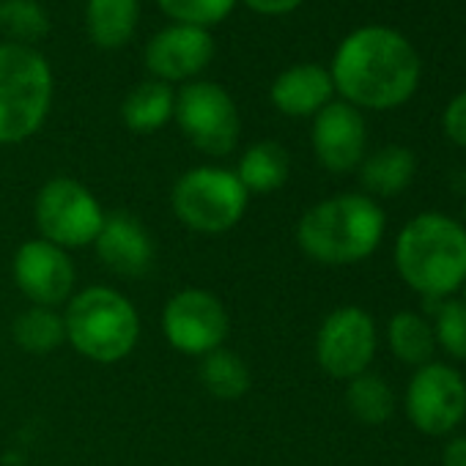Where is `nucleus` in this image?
I'll use <instances>...</instances> for the list:
<instances>
[{
	"label": "nucleus",
	"mask_w": 466,
	"mask_h": 466,
	"mask_svg": "<svg viewBox=\"0 0 466 466\" xmlns=\"http://www.w3.org/2000/svg\"><path fill=\"white\" fill-rule=\"evenodd\" d=\"M441 466H466V433L452 436L441 450Z\"/></svg>",
	"instance_id": "c756f323"
},
{
	"label": "nucleus",
	"mask_w": 466,
	"mask_h": 466,
	"mask_svg": "<svg viewBox=\"0 0 466 466\" xmlns=\"http://www.w3.org/2000/svg\"><path fill=\"white\" fill-rule=\"evenodd\" d=\"M387 343H390V351L395 354V360L403 365L422 368V365L433 362V351H436L433 327L425 316H420L414 310H398L390 319Z\"/></svg>",
	"instance_id": "4be33fe9"
},
{
	"label": "nucleus",
	"mask_w": 466,
	"mask_h": 466,
	"mask_svg": "<svg viewBox=\"0 0 466 466\" xmlns=\"http://www.w3.org/2000/svg\"><path fill=\"white\" fill-rule=\"evenodd\" d=\"M181 135L206 157H228L242 137V116L233 96L211 80H192L176 91V113Z\"/></svg>",
	"instance_id": "6e6552de"
},
{
	"label": "nucleus",
	"mask_w": 466,
	"mask_h": 466,
	"mask_svg": "<svg viewBox=\"0 0 466 466\" xmlns=\"http://www.w3.org/2000/svg\"><path fill=\"white\" fill-rule=\"evenodd\" d=\"M250 206V195L230 167L198 165L181 173L170 189L173 217L192 233L219 237L237 228Z\"/></svg>",
	"instance_id": "423d86ee"
},
{
	"label": "nucleus",
	"mask_w": 466,
	"mask_h": 466,
	"mask_svg": "<svg viewBox=\"0 0 466 466\" xmlns=\"http://www.w3.org/2000/svg\"><path fill=\"white\" fill-rule=\"evenodd\" d=\"M239 0H157L159 12L176 25L211 28L230 17Z\"/></svg>",
	"instance_id": "bb28decb"
},
{
	"label": "nucleus",
	"mask_w": 466,
	"mask_h": 466,
	"mask_svg": "<svg viewBox=\"0 0 466 466\" xmlns=\"http://www.w3.org/2000/svg\"><path fill=\"white\" fill-rule=\"evenodd\" d=\"M140 23V0H86V31L102 50L124 47Z\"/></svg>",
	"instance_id": "aec40b11"
},
{
	"label": "nucleus",
	"mask_w": 466,
	"mask_h": 466,
	"mask_svg": "<svg viewBox=\"0 0 466 466\" xmlns=\"http://www.w3.org/2000/svg\"><path fill=\"white\" fill-rule=\"evenodd\" d=\"M233 173L248 195H272L286 187L291 176V157L278 140H258L242 151Z\"/></svg>",
	"instance_id": "a211bd4d"
},
{
	"label": "nucleus",
	"mask_w": 466,
	"mask_h": 466,
	"mask_svg": "<svg viewBox=\"0 0 466 466\" xmlns=\"http://www.w3.org/2000/svg\"><path fill=\"white\" fill-rule=\"evenodd\" d=\"M12 338L17 349L25 354H53L66 343V327H64V313L56 308H36L28 305L12 324Z\"/></svg>",
	"instance_id": "5701e85b"
},
{
	"label": "nucleus",
	"mask_w": 466,
	"mask_h": 466,
	"mask_svg": "<svg viewBox=\"0 0 466 466\" xmlns=\"http://www.w3.org/2000/svg\"><path fill=\"white\" fill-rule=\"evenodd\" d=\"M56 77L36 47L0 42V146L34 137L53 107Z\"/></svg>",
	"instance_id": "39448f33"
},
{
	"label": "nucleus",
	"mask_w": 466,
	"mask_h": 466,
	"mask_svg": "<svg viewBox=\"0 0 466 466\" xmlns=\"http://www.w3.org/2000/svg\"><path fill=\"white\" fill-rule=\"evenodd\" d=\"M96 258L118 278H143L154 264V239L148 228L129 211H107L94 239Z\"/></svg>",
	"instance_id": "2eb2a0df"
},
{
	"label": "nucleus",
	"mask_w": 466,
	"mask_h": 466,
	"mask_svg": "<svg viewBox=\"0 0 466 466\" xmlns=\"http://www.w3.org/2000/svg\"><path fill=\"white\" fill-rule=\"evenodd\" d=\"M357 170L368 198H392L411 184L417 173V159L406 146H381L373 154H365Z\"/></svg>",
	"instance_id": "f3484780"
},
{
	"label": "nucleus",
	"mask_w": 466,
	"mask_h": 466,
	"mask_svg": "<svg viewBox=\"0 0 466 466\" xmlns=\"http://www.w3.org/2000/svg\"><path fill=\"white\" fill-rule=\"evenodd\" d=\"M332 86L357 110H395L406 105L422 75L414 45L395 28L362 25L335 50Z\"/></svg>",
	"instance_id": "f257e3e1"
},
{
	"label": "nucleus",
	"mask_w": 466,
	"mask_h": 466,
	"mask_svg": "<svg viewBox=\"0 0 466 466\" xmlns=\"http://www.w3.org/2000/svg\"><path fill=\"white\" fill-rule=\"evenodd\" d=\"M66 343L96 365L124 362L140 343V313L132 299L110 286L75 291L64 305Z\"/></svg>",
	"instance_id": "20e7f679"
},
{
	"label": "nucleus",
	"mask_w": 466,
	"mask_h": 466,
	"mask_svg": "<svg viewBox=\"0 0 466 466\" xmlns=\"http://www.w3.org/2000/svg\"><path fill=\"white\" fill-rule=\"evenodd\" d=\"M162 335L184 357H206L225 346L230 316L222 299L206 289H181L162 308Z\"/></svg>",
	"instance_id": "1a4fd4ad"
},
{
	"label": "nucleus",
	"mask_w": 466,
	"mask_h": 466,
	"mask_svg": "<svg viewBox=\"0 0 466 466\" xmlns=\"http://www.w3.org/2000/svg\"><path fill=\"white\" fill-rule=\"evenodd\" d=\"M12 278L17 291L36 308L64 310L77 291V269L72 256L42 237L17 248L12 258Z\"/></svg>",
	"instance_id": "f8f14e48"
},
{
	"label": "nucleus",
	"mask_w": 466,
	"mask_h": 466,
	"mask_svg": "<svg viewBox=\"0 0 466 466\" xmlns=\"http://www.w3.org/2000/svg\"><path fill=\"white\" fill-rule=\"evenodd\" d=\"M441 129L450 143H455L458 148H466V91H461L458 96L447 102L441 113Z\"/></svg>",
	"instance_id": "cd10ccee"
},
{
	"label": "nucleus",
	"mask_w": 466,
	"mask_h": 466,
	"mask_svg": "<svg viewBox=\"0 0 466 466\" xmlns=\"http://www.w3.org/2000/svg\"><path fill=\"white\" fill-rule=\"evenodd\" d=\"M310 146L319 165L329 173H351L365 159L368 127L362 110L343 99H332L321 113L313 116Z\"/></svg>",
	"instance_id": "4468645a"
},
{
	"label": "nucleus",
	"mask_w": 466,
	"mask_h": 466,
	"mask_svg": "<svg viewBox=\"0 0 466 466\" xmlns=\"http://www.w3.org/2000/svg\"><path fill=\"white\" fill-rule=\"evenodd\" d=\"M461 291H463V299H466V283H463V289H461Z\"/></svg>",
	"instance_id": "7c9ffc66"
},
{
	"label": "nucleus",
	"mask_w": 466,
	"mask_h": 466,
	"mask_svg": "<svg viewBox=\"0 0 466 466\" xmlns=\"http://www.w3.org/2000/svg\"><path fill=\"white\" fill-rule=\"evenodd\" d=\"M387 230V214L365 192H340L310 206L297 222L299 250L321 267H351L370 258Z\"/></svg>",
	"instance_id": "f03ea898"
},
{
	"label": "nucleus",
	"mask_w": 466,
	"mask_h": 466,
	"mask_svg": "<svg viewBox=\"0 0 466 466\" xmlns=\"http://www.w3.org/2000/svg\"><path fill=\"white\" fill-rule=\"evenodd\" d=\"M403 406L420 433L447 436L466 417V379L444 362H428L409 379Z\"/></svg>",
	"instance_id": "9b49d317"
},
{
	"label": "nucleus",
	"mask_w": 466,
	"mask_h": 466,
	"mask_svg": "<svg viewBox=\"0 0 466 466\" xmlns=\"http://www.w3.org/2000/svg\"><path fill=\"white\" fill-rule=\"evenodd\" d=\"M425 305L436 308L431 310L436 349L452 360H466V299H425Z\"/></svg>",
	"instance_id": "a878e982"
},
{
	"label": "nucleus",
	"mask_w": 466,
	"mask_h": 466,
	"mask_svg": "<svg viewBox=\"0 0 466 466\" xmlns=\"http://www.w3.org/2000/svg\"><path fill=\"white\" fill-rule=\"evenodd\" d=\"M376 321L357 305L335 308L316 332V362L338 381H351L368 373L376 360Z\"/></svg>",
	"instance_id": "9d476101"
},
{
	"label": "nucleus",
	"mask_w": 466,
	"mask_h": 466,
	"mask_svg": "<svg viewBox=\"0 0 466 466\" xmlns=\"http://www.w3.org/2000/svg\"><path fill=\"white\" fill-rule=\"evenodd\" d=\"M198 381L211 398L230 403V400H239L250 392L253 373H250V365L237 351L222 346V349L200 357Z\"/></svg>",
	"instance_id": "412c9836"
},
{
	"label": "nucleus",
	"mask_w": 466,
	"mask_h": 466,
	"mask_svg": "<svg viewBox=\"0 0 466 466\" xmlns=\"http://www.w3.org/2000/svg\"><path fill=\"white\" fill-rule=\"evenodd\" d=\"M242 4L256 12V15H264V17H286L291 12H297L305 0H242Z\"/></svg>",
	"instance_id": "c85d7f7f"
},
{
	"label": "nucleus",
	"mask_w": 466,
	"mask_h": 466,
	"mask_svg": "<svg viewBox=\"0 0 466 466\" xmlns=\"http://www.w3.org/2000/svg\"><path fill=\"white\" fill-rule=\"evenodd\" d=\"M50 31V15L39 0H0V34L12 45L34 47Z\"/></svg>",
	"instance_id": "393cba45"
},
{
	"label": "nucleus",
	"mask_w": 466,
	"mask_h": 466,
	"mask_svg": "<svg viewBox=\"0 0 466 466\" xmlns=\"http://www.w3.org/2000/svg\"><path fill=\"white\" fill-rule=\"evenodd\" d=\"M269 99L289 118H313L335 99L332 75L321 64L289 66L275 77Z\"/></svg>",
	"instance_id": "dca6fc26"
},
{
	"label": "nucleus",
	"mask_w": 466,
	"mask_h": 466,
	"mask_svg": "<svg viewBox=\"0 0 466 466\" xmlns=\"http://www.w3.org/2000/svg\"><path fill=\"white\" fill-rule=\"evenodd\" d=\"M346 406L362 425H384L395 411V392L379 373H362L346 381Z\"/></svg>",
	"instance_id": "b1692460"
},
{
	"label": "nucleus",
	"mask_w": 466,
	"mask_h": 466,
	"mask_svg": "<svg viewBox=\"0 0 466 466\" xmlns=\"http://www.w3.org/2000/svg\"><path fill=\"white\" fill-rule=\"evenodd\" d=\"M398 278L422 299H450L466 283V228L441 214L411 217L395 239Z\"/></svg>",
	"instance_id": "7ed1b4c3"
},
{
	"label": "nucleus",
	"mask_w": 466,
	"mask_h": 466,
	"mask_svg": "<svg viewBox=\"0 0 466 466\" xmlns=\"http://www.w3.org/2000/svg\"><path fill=\"white\" fill-rule=\"evenodd\" d=\"M146 69L154 80L184 86L198 80L214 58V39L206 28L170 23L146 45Z\"/></svg>",
	"instance_id": "ddd939ff"
},
{
	"label": "nucleus",
	"mask_w": 466,
	"mask_h": 466,
	"mask_svg": "<svg viewBox=\"0 0 466 466\" xmlns=\"http://www.w3.org/2000/svg\"><path fill=\"white\" fill-rule=\"evenodd\" d=\"M176 113V88L159 80H143L137 83L121 105V118L129 132L151 135L159 132L173 121Z\"/></svg>",
	"instance_id": "6ab92c4d"
},
{
	"label": "nucleus",
	"mask_w": 466,
	"mask_h": 466,
	"mask_svg": "<svg viewBox=\"0 0 466 466\" xmlns=\"http://www.w3.org/2000/svg\"><path fill=\"white\" fill-rule=\"evenodd\" d=\"M105 208L99 198L77 178L56 176L36 192L34 219L39 237L64 248L66 253L94 245L105 222Z\"/></svg>",
	"instance_id": "0eeeda50"
}]
</instances>
